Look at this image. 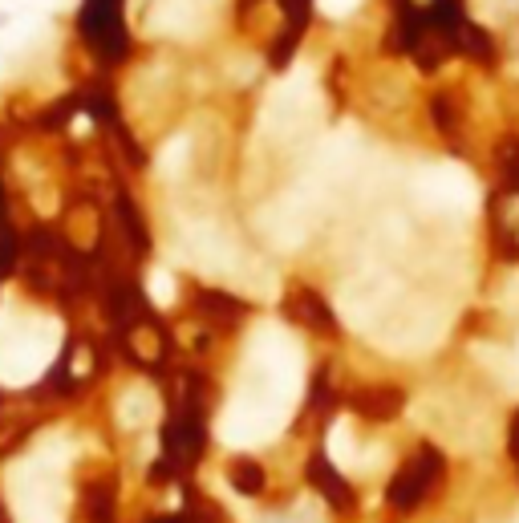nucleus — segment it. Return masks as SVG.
Listing matches in <instances>:
<instances>
[{
	"label": "nucleus",
	"instance_id": "nucleus-1",
	"mask_svg": "<svg viewBox=\"0 0 519 523\" xmlns=\"http://www.w3.org/2000/svg\"><path fill=\"white\" fill-rule=\"evenodd\" d=\"M301 378H305L301 341L276 325L256 329L240 369V386L224 418H219V438L228 446L272 442L284 430L296 398H301Z\"/></svg>",
	"mask_w": 519,
	"mask_h": 523
},
{
	"label": "nucleus",
	"instance_id": "nucleus-2",
	"mask_svg": "<svg viewBox=\"0 0 519 523\" xmlns=\"http://www.w3.org/2000/svg\"><path fill=\"white\" fill-rule=\"evenodd\" d=\"M61 345V321L25 313L9 317L0 309V386H29L49 369Z\"/></svg>",
	"mask_w": 519,
	"mask_h": 523
},
{
	"label": "nucleus",
	"instance_id": "nucleus-3",
	"mask_svg": "<svg viewBox=\"0 0 519 523\" xmlns=\"http://www.w3.org/2000/svg\"><path fill=\"white\" fill-rule=\"evenodd\" d=\"M65 455L41 451L9 467V499L17 523H61L65 519Z\"/></svg>",
	"mask_w": 519,
	"mask_h": 523
},
{
	"label": "nucleus",
	"instance_id": "nucleus-4",
	"mask_svg": "<svg viewBox=\"0 0 519 523\" xmlns=\"http://www.w3.org/2000/svg\"><path fill=\"white\" fill-rule=\"evenodd\" d=\"M317 118H321V90H317L313 69H292L268 94L260 130L276 142H292V138H305L317 126Z\"/></svg>",
	"mask_w": 519,
	"mask_h": 523
},
{
	"label": "nucleus",
	"instance_id": "nucleus-5",
	"mask_svg": "<svg viewBox=\"0 0 519 523\" xmlns=\"http://www.w3.org/2000/svg\"><path fill=\"white\" fill-rule=\"evenodd\" d=\"M414 195L434 215H471L479 203L475 179L455 163H434L414 179Z\"/></svg>",
	"mask_w": 519,
	"mask_h": 523
},
{
	"label": "nucleus",
	"instance_id": "nucleus-6",
	"mask_svg": "<svg viewBox=\"0 0 519 523\" xmlns=\"http://www.w3.org/2000/svg\"><path fill=\"white\" fill-rule=\"evenodd\" d=\"M219 0H159V9L151 13V33H167V37H195Z\"/></svg>",
	"mask_w": 519,
	"mask_h": 523
},
{
	"label": "nucleus",
	"instance_id": "nucleus-7",
	"mask_svg": "<svg viewBox=\"0 0 519 523\" xmlns=\"http://www.w3.org/2000/svg\"><path fill=\"white\" fill-rule=\"evenodd\" d=\"M183 260L195 264L199 272L228 276L240 256H236V244L224 240L215 228H195V232H187V240H183Z\"/></svg>",
	"mask_w": 519,
	"mask_h": 523
},
{
	"label": "nucleus",
	"instance_id": "nucleus-8",
	"mask_svg": "<svg viewBox=\"0 0 519 523\" xmlns=\"http://www.w3.org/2000/svg\"><path fill=\"white\" fill-rule=\"evenodd\" d=\"M159 414V402H155V394L146 390V386H130L126 394H122V402H118V422L122 426H146Z\"/></svg>",
	"mask_w": 519,
	"mask_h": 523
},
{
	"label": "nucleus",
	"instance_id": "nucleus-9",
	"mask_svg": "<svg viewBox=\"0 0 519 523\" xmlns=\"http://www.w3.org/2000/svg\"><path fill=\"white\" fill-rule=\"evenodd\" d=\"M329 459H333L337 467H345V471L357 463L353 442H349V422H337V426H333V434H329Z\"/></svg>",
	"mask_w": 519,
	"mask_h": 523
},
{
	"label": "nucleus",
	"instance_id": "nucleus-10",
	"mask_svg": "<svg viewBox=\"0 0 519 523\" xmlns=\"http://www.w3.org/2000/svg\"><path fill=\"white\" fill-rule=\"evenodd\" d=\"M187 146H191L187 134H179V138H171V142L163 146V155H159V171H163V175H179V171H183V163H187Z\"/></svg>",
	"mask_w": 519,
	"mask_h": 523
},
{
	"label": "nucleus",
	"instance_id": "nucleus-11",
	"mask_svg": "<svg viewBox=\"0 0 519 523\" xmlns=\"http://www.w3.org/2000/svg\"><path fill=\"white\" fill-rule=\"evenodd\" d=\"M151 301H155V305H171V301H175V280H171V272H163V268L151 272Z\"/></svg>",
	"mask_w": 519,
	"mask_h": 523
},
{
	"label": "nucleus",
	"instance_id": "nucleus-12",
	"mask_svg": "<svg viewBox=\"0 0 519 523\" xmlns=\"http://www.w3.org/2000/svg\"><path fill=\"white\" fill-rule=\"evenodd\" d=\"M357 5H361V0H317V9L329 13V17H345V13H353Z\"/></svg>",
	"mask_w": 519,
	"mask_h": 523
}]
</instances>
